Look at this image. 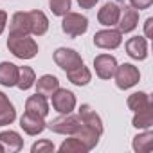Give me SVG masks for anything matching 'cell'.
<instances>
[{
	"label": "cell",
	"mask_w": 153,
	"mask_h": 153,
	"mask_svg": "<svg viewBox=\"0 0 153 153\" xmlns=\"http://www.w3.org/2000/svg\"><path fill=\"white\" fill-rule=\"evenodd\" d=\"M7 49L13 56L18 59H33L38 54V43L31 38V34H20V33H9L7 38Z\"/></svg>",
	"instance_id": "cell-1"
},
{
	"label": "cell",
	"mask_w": 153,
	"mask_h": 153,
	"mask_svg": "<svg viewBox=\"0 0 153 153\" xmlns=\"http://www.w3.org/2000/svg\"><path fill=\"white\" fill-rule=\"evenodd\" d=\"M81 119L79 115H74L72 112L70 114H61L59 117L52 119L51 123H47V128L54 133H61V135H74L81 128Z\"/></svg>",
	"instance_id": "cell-2"
},
{
	"label": "cell",
	"mask_w": 153,
	"mask_h": 153,
	"mask_svg": "<svg viewBox=\"0 0 153 153\" xmlns=\"http://www.w3.org/2000/svg\"><path fill=\"white\" fill-rule=\"evenodd\" d=\"M114 78H115V85L121 90H128L131 87H135L140 81V72L135 65L131 63H123L117 65L115 72H114Z\"/></svg>",
	"instance_id": "cell-3"
},
{
	"label": "cell",
	"mask_w": 153,
	"mask_h": 153,
	"mask_svg": "<svg viewBox=\"0 0 153 153\" xmlns=\"http://www.w3.org/2000/svg\"><path fill=\"white\" fill-rule=\"evenodd\" d=\"M61 29L67 36L70 38H78L81 34L87 33L88 29V18L79 15V13H67L63 15V20H61Z\"/></svg>",
	"instance_id": "cell-4"
},
{
	"label": "cell",
	"mask_w": 153,
	"mask_h": 153,
	"mask_svg": "<svg viewBox=\"0 0 153 153\" xmlns=\"http://www.w3.org/2000/svg\"><path fill=\"white\" fill-rule=\"evenodd\" d=\"M52 58H54V63L59 68H63L65 72L67 70H72L76 67H79V65H83V59H81L79 52H76L74 49H67V47L56 49L54 54H52Z\"/></svg>",
	"instance_id": "cell-5"
},
{
	"label": "cell",
	"mask_w": 153,
	"mask_h": 153,
	"mask_svg": "<svg viewBox=\"0 0 153 153\" xmlns=\"http://www.w3.org/2000/svg\"><path fill=\"white\" fill-rule=\"evenodd\" d=\"M52 108L59 114H70L76 108V96L67 88H58L51 94Z\"/></svg>",
	"instance_id": "cell-6"
},
{
	"label": "cell",
	"mask_w": 153,
	"mask_h": 153,
	"mask_svg": "<svg viewBox=\"0 0 153 153\" xmlns=\"http://www.w3.org/2000/svg\"><path fill=\"white\" fill-rule=\"evenodd\" d=\"M123 43V33L119 29H103L94 34V45L99 49H117Z\"/></svg>",
	"instance_id": "cell-7"
},
{
	"label": "cell",
	"mask_w": 153,
	"mask_h": 153,
	"mask_svg": "<svg viewBox=\"0 0 153 153\" xmlns=\"http://www.w3.org/2000/svg\"><path fill=\"white\" fill-rule=\"evenodd\" d=\"M94 68L97 78L101 79H112L114 78V72L117 68V59L112 54H99L94 58Z\"/></svg>",
	"instance_id": "cell-8"
},
{
	"label": "cell",
	"mask_w": 153,
	"mask_h": 153,
	"mask_svg": "<svg viewBox=\"0 0 153 153\" xmlns=\"http://www.w3.org/2000/svg\"><path fill=\"white\" fill-rule=\"evenodd\" d=\"M78 115H79V119H81V123H83L85 126H88V128L96 130L99 135H103V131H105L103 121H101V117L96 114V110H94L90 105H81Z\"/></svg>",
	"instance_id": "cell-9"
},
{
	"label": "cell",
	"mask_w": 153,
	"mask_h": 153,
	"mask_svg": "<svg viewBox=\"0 0 153 153\" xmlns=\"http://www.w3.org/2000/svg\"><path fill=\"white\" fill-rule=\"evenodd\" d=\"M119 15H121V7L115 2H106L97 13V22L105 27H114L119 22Z\"/></svg>",
	"instance_id": "cell-10"
},
{
	"label": "cell",
	"mask_w": 153,
	"mask_h": 153,
	"mask_svg": "<svg viewBox=\"0 0 153 153\" xmlns=\"http://www.w3.org/2000/svg\"><path fill=\"white\" fill-rule=\"evenodd\" d=\"M126 54L137 61L148 58V40L144 36H133L126 42Z\"/></svg>",
	"instance_id": "cell-11"
},
{
	"label": "cell",
	"mask_w": 153,
	"mask_h": 153,
	"mask_svg": "<svg viewBox=\"0 0 153 153\" xmlns=\"http://www.w3.org/2000/svg\"><path fill=\"white\" fill-rule=\"evenodd\" d=\"M25 112L45 119V117L49 115V103H47V96H43V94H38V92H36L34 96L27 97V101H25Z\"/></svg>",
	"instance_id": "cell-12"
},
{
	"label": "cell",
	"mask_w": 153,
	"mask_h": 153,
	"mask_svg": "<svg viewBox=\"0 0 153 153\" xmlns=\"http://www.w3.org/2000/svg\"><path fill=\"white\" fill-rule=\"evenodd\" d=\"M20 128L27 133V135H40L45 128H47V123L43 117H38V115H33V114H24L20 117Z\"/></svg>",
	"instance_id": "cell-13"
},
{
	"label": "cell",
	"mask_w": 153,
	"mask_h": 153,
	"mask_svg": "<svg viewBox=\"0 0 153 153\" xmlns=\"http://www.w3.org/2000/svg\"><path fill=\"white\" fill-rule=\"evenodd\" d=\"M139 24V11L133 9L131 6H126L121 9V15H119V31L121 33H131Z\"/></svg>",
	"instance_id": "cell-14"
},
{
	"label": "cell",
	"mask_w": 153,
	"mask_h": 153,
	"mask_svg": "<svg viewBox=\"0 0 153 153\" xmlns=\"http://www.w3.org/2000/svg\"><path fill=\"white\" fill-rule=\"evenodd\" d=\"M18 70L20 67L11 61L0 63V85L2 87H16L18 81Z\"/></svg>",
	"instance_id": "cell-15"
},
{
	"label": "cell",
	"mask_w": 153,
	"mask_h": 153,
	"mask_svg": "<svg viewBox=\"0 0 153 153\" xmlns=\"http://www.w3.org/2000/svg\"><path fill=\"white\" fill-rule=\"evenodd\" d=\"M9 33H20V34H31V20L29 11H18L11 16Z\"/></svg>",
	"instance_id": "cell-16"
},
{
	"label": "cell",
	"mask_w": 153,
	"mask_h": 153,
	"mask_svg": "<svg viewBox=\"0 0 153 153\" xmlns=\"http://www.w3.org/2000/svg\"><path fill=\"white\" fill-rule=\"evenodd\" d=\"M29 20H31V34L33 36H43L49 31V18L45 16V13L34 9L29 11Z\"/></svg>",
	"instance_id": "cell-17"
},
{
	"label": "cell",
	"mask_w": 153,
	"mask_h": 153,
	"mask_svg": "<svg viewBox=\"0 0 153 153\" xmlns=\"http://www.w3.org/2000/svg\"><path fill=\"white\" fill-rule=\"evenodd\" d=\"M74 137L78 139L85 148H87V151H90V149H94L96 146H97V142H99V133L96 131V130H92V128H88V126H85V124H81V128L74 133Z\"/></svg>",
	"instance_id": "cell-18"
},
{
	"label": "cell",
	"mask_w": 153,
	"mask_h": 153,
	"mask_svg": "<svg viewBox=\"0 0 153 153\" xmlns=\"http://www.w3.org/2000/svg\"><path fill=\"white\" fill-rule=\"evenodd\" d=\"M67 78H68V81L72 83V85H76V87H85V85H88L90 81H92V72L85 67V63L83 65H79V67H76V68H72V70H67Z\"/></svg>",
	"instance_id": "cell-19"
},
{
	"label": "cell",
	"mask_w": 153,
	"mask_h": 153,
	"mask_svg": "<svg viewBox=\"0 0 153 153\" xmlns=\"http://www.w3.org/2000/svg\"><path fill=\"white\" fill-rule=\"evenodd\" d=\"M0 144L4 146L6 151H20L24 148V139L13 130H6L0 131Z\"/></svg>",
	"instance_id": "cell-20"
},
{
	"label": "cell",
	"mask_w": 153,
	"mask_h": 153,
	"mask_svg": "<svg viewBox=\"0 0 153 153\" xmlns=\"http://www.w3.org/2000/svg\"><path fill=\"white\" fill-rule=\"evenodd\" d=\"M16 119V110L13 106V103L9 101V97L0 92V126H7Z\"/></svg>",
	"instance_id": "cell-21"
},
{
	"label": "cell",
	"mask_w": 153,
	"mask_h": 153,
	"mask_svg": "<svg viewBox=\"0 0 153 153\" xmlns=\"http://www.w3.org/2000/svg\"><path fill=\"white\" fill-rule=\"evenodd\" d=\"M34 85H36V92L38 94H43V96H51L54 90L59 88V81H58L56 76H52V74L42 76L40 79L34 81Z\"/></svg>",
	"instance_id": "cell-22"
},
{
	"label": "cell",
	"mask_w": 153,
	"mask_h": 153,
	"mask_svg": "<svg viewBox=\"0 0 153 153\" xmlns=\"http://www.w3.org/2000/svg\"><path fill=\"white\" fill-rule=\"evenodd\" d=\"M131 124H133L137 130H149V128L153 126V106L144 108V110H140V112H135Z\"/></svg>",
	"instance_id": "cell-23"
},
{
	"label": "cell",
	"mask_w": 153,
	"mask_h": 153,
	"mask_svg": "<svg viewBox=\"0 0 153 153\" xmlns=\"http://www.w3.org/2000/svg\"><path fill=\"white\" fill-rule=\"evenodd\" d=\"M126 103H128V108L133 110V112H140V110H144V108L153 106V105H151V99H149V96H148L146 92H133V94L128 97Z\"/></svg>",
	"instance_id": "cell-24"
},
{
	"label": "cell",
	"mask_w": 153,
	"mask_h": 153,
	"mask_svg": "<svg viewBox=\"0 0 153 153\" xmlns=\"http://www.w3.org/2000/svg\"><path fill=\"white\" fill-rule=\"evenodd\" d=\"M34 81H36V74L31 67H20L18 70V81H16V87L20 90H29L31 87H34Z\"/></svg>",
	"instance_id": "cell-25"
},
{
	"label": "cell",
	"mask_w": 153,
	"mask_h": 153,
	"mask_svg": "<svg viewBox=\"0 0 153 153\" xmlns=\"http://www.w3.org/2000/svg\"><path fill=\"white\" fill-rule=\"evenodd\" d=\"M131 146H133L135 151H151V148H153V133L149 130H146V131L135 135Z\"/></svg>",
	"instance_id": "cell-26"
},
{
	"label": "cell",
	"mask_w": 153,
	"mask_h": 153,
	"mask_svg": "<svg viewBox=\"0 0 153 153\" xmlns=\"http://www.w3.org/2000/svg\"><path fill=\"white\" fill-rule=\"evenodd\" d=\"M58 149H59V153H85V151H87V148H85L78 139H76L74 135H72L70 139L63 140Z\"/></svg>",
	"instance_id": "cell-27"
},
{
	"label": "cell",
	"mask_w": 153,
	"mask_h": 153,
	"mask_svg": "<svg viewBox=\"0 0 153 153\" xmlns=\"http://www.w3.org/2000/svg\"><path fill=\"white\" fill-rule=\"evenodd\" d=\"M70 4L72 0H49V7L52 11V15L56 16H63L70 11Z\"/></svg>",
	"instance_id": "cell-28"
},
{
	"label": "cell",
	"mask_w": 153,
	"mask_h": 153,
	"mask_svg": "<svg viewBox=\"0 0 153 153\" xmlns=\"http://www.w3.org/2000/svg\"><path fill=\"white\" fill-rule=\"evenodd\" d=\"M31 151L33 153H51V151H54V144L51 140H38L33 144Z\"/></svg>",
	"instance_id": "cell-29"
},
{
	"label": "cell",
	"mask_w": 153,
	"mask_h": 153,
	"mask_svg": "<svg viewBox=\"0 0 153 153\" xmlns=\"http://www.w3.org/2000/svg\"><path fill=\"white\" fill-rule=\"evenodd\" d=\"M151 4H153V0H130V6H131L133 9H137V11L148 9Z\"/></svg>",
	"instance_id": "cell-30"
},
{
	"label": "cell",
	"mask_w": 153,
	"mask_h": 153,
	"mask_svg": "<svg viewBox=\"0 0 153 153\" xmlns=\"http://www.w3.org/2000/svg\"><path fill=\"white\" fill-rule=\"evenodd\" d=\"M97 2H99V0H78V4H79L81 9H92Z\"/></svg>",
	"instance_id": "cell-31"
},
{
	"label": "cell",
	"mask_w": 153,
	"mask_h": 153,
	"mask_svg": "<svg viewBox=\"0 0 153 153\" xmlns=\"http://www.w3.org/2000/svg\"><path fill=\"white\" fill-rule=\"evenodd\" d=\"M6 25H7V13L6 11H0V34L4 33Z\"/></svg>",
	"instance_id": "cell-32"
},
{
	"label": "cell",
	"mask_w": 153,
	"mask_h": 153,
	"mask_svg": "<svg viewBox=\"0 0 153 153\" xmlns=\"http://www.w3.org/2000/svg\"><path fill=\"white\" fill-rule=\"evenodd\" d=\"M151 24H153V18H148L146 20V36L144 38H149L151 36Z\"/></svg>",
	"instance_id": "cell-33"
},
{
	"label": "cell",
	"mask_w": 153,
	"mask_h": 153,
	"mask_svg": "<svg viewBox=\"0 0 153 153\" xmlns=\"http://www.w3.org/2000/svg\"><path fill=\"white\" fill-rule=\"evenodd\" d=\"M4 151H6V149H4V146H2V144H0V153H4Z\"/></svg>",
	"instance_id": "cell-34"
}]
</instances>
